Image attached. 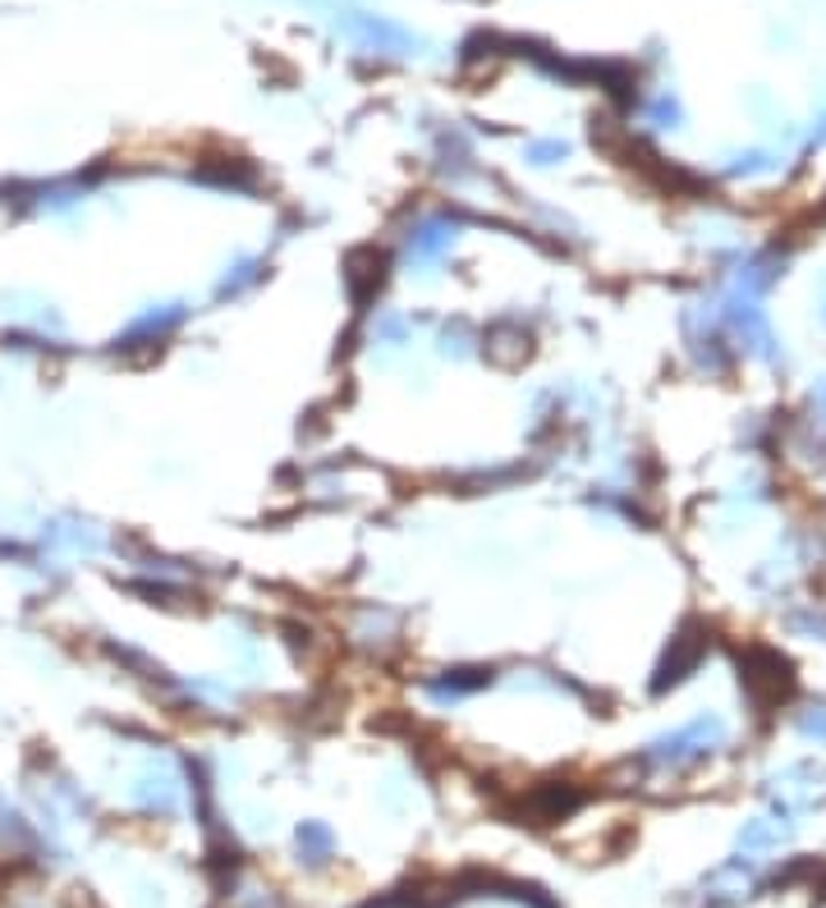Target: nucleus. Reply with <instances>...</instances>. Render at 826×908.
<instances>
[{
  "label": "nucleus",
  "mask_w": 826,
  "mask_h": 908,
  "mask_svg": "<svg viewBox=\"0 0 826 908\" xmlns=\"http://www.w3.org/2000/svg\"><path fill=\"white\" fill-rule=\"evenodd\" d=\"M345 37H354L363 51H386V56L419 51V37H413L409 28H400V23H391V19H377V14L345 19Z\"/></svg>",
  "instance_id": "nucleus-1"
}]
</instances>
